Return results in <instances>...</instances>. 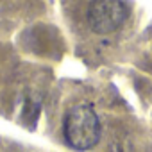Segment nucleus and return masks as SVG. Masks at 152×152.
Here are the masks:
<instances>
[{
    "label": "nucleus",
    "instance_id": "f257e3e1",
    "mask_svg": "<svg viewBox=\"0 0 152 152\" xmlns=\"http://www.w3.org/2000/svg\"><path fill=\"white\" fill-rule=\"evenodd\" d=\"M64 140L75 150L93 148L100 140V120L90 104L72 106L63 120Z\"/></svg>",
    "mask_w": 152,
    "mask_h": 152
},
{
    "label": "nucleus",
    "instance_id": "f03ea898",
    "mask_svg": "<svg viewBox=\"0 0 152 152\" xmlns=\"http://www.w3.org/2000/svg\"><path fill=\"white\" fill-rule=\"evenodd\" d=\"M129 6L120 0H97L90 4L88 9V23L93 32L109 34L120 29L129 18Z\"/></svg>",
    "mask_w": 152,
    "mask_h": 152
}]
</instances>
